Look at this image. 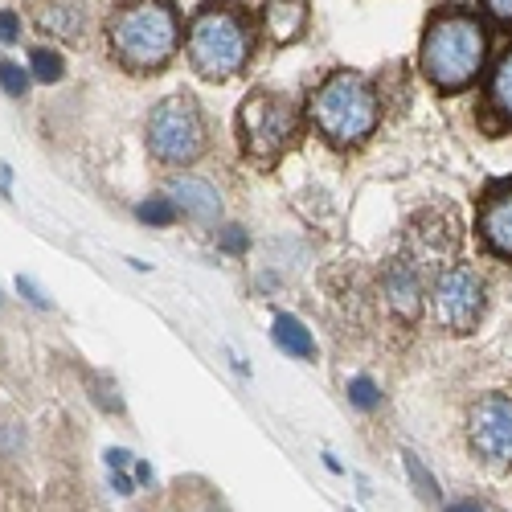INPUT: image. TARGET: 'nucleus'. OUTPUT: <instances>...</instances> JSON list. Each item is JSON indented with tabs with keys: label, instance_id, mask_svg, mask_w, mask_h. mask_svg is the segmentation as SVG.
I'll list each match as a JSON object with an SVG mask.
<instances>
[{
	"label": "nucleus",
	"instance_id": "nucleus-25",
	"mask_svg": "<svg viewBox=\"0 0 512 512\" xmlns=\"http://www.w3.org/2000/svg\"><path fill=\"white\" fill-rule=\"evenodd\" d=\"M447 512H484V508H480L476 500H451V504H447Z\"/></svg>",
	"mask_w": 512,
	"mask_h": 512
},
{
	"label": "nucleus",
	"instance_id": "nucleus-14",
	"mask_svg": "<svg viewBox=\"0 0 512 512\" xmlns=\"http://www.w3.org/2000/svg\"><path fill=\"white\" fill-rule=\"evenodd\" d=\"M386 304L398 320H418L422 312V275L410 259H394L386 271Z\"/></svg>",
	"mask_w": 512,
	"mask_h": 512
},
{
	"label": "nucleus",
	"instance_id": "nucleus-23",
	"mask_svg": "<svg viewBox=\"0 0 512 512\" xmlns=\"http://www.w3.org/2000/svg\"><path fill=\"white\" fill-rule=\"evenodd\" d=\"M222 246H226L230 254H238V250H246V234H242L238 226H226V234H222Z\"/></svg>",
	"mask_w": 512,
	"mask_h": 512
},
{
	"label": "nucleus",
	"instance_id": "nucleus-3",
	"mask_svg": "<svg viewBox=\"0 0 512 512\" xmlns=\"http://www.w3.org/2000/svg\"><path fill=\"white\" fill-rule=\"evenodd\" d=\"M254 29L259 17H250L230 0H209L185 25V58L189 70L205 82H230L254 58Z\"/></svg>",
	"mask_w": 512,
	"mask_h": 512
},
{
	"label": "nucleus",
	"instance_id": "nucleus-16",
	"mask_svg": "<svg viewBox=\"0 0 512 512\" xmlns=\"http://www.w3.org/2000/svg\"><path fill=\"white\" fill-rule=\"evenodd\" d=\"M29 74H33L37 82H62V78H66V62H62L58 50L37 46V50H29Z\"/></svg>",
	"mask_w": 512,
	"mask_h": 512
},
{
	"label": "nucleus",
	"instance_id": "nucleus-7",
	"mask_svg": "<svg viewBox=\"0 0 512 512\" xmlns=\"http://www.w3.org/2000/svg\"><path fill=\"white\" fill-rule=\"evenodd\" d=\"M431 304H435V320H439L443 332L467 336V332H476L480 320H484L488 287H484V279L472 263H451L431 283Z\"/></svg>",
	"mask_w": 512,
	"mask_h": 512
},
{
	"label": "nucleus",
	"instance_id": "nucleus-4",
	"mask_svg": "<svg viewBox=\"0 0 512 512\" xmlns=\"http://www.w3.org/2000/svg\"><path fill=\"white\" fill-rule=\"evenodd\" d=\"M308 119H312V127L320 132L324 144H332L340 152H353V148L369 144V136L377 132L381 95L361 70L340 66L312 91Z\"/></svg>",
	"mask_w": 512,
	"mask_h": 512
},
{
	"label": "nucleus",
	"instance_id": "nucleus-19",
	"mask_svg": "<svg viewBox=\"0 0 512 512\" xmlns=\"http://www.w3.org/2000/svg\"><path fill=\"white\" fill-rule=\"evenodd\" d=\"M480 13L492 29L512 33V0H480Z\"/></svg>",
	"mask_w": 512,
	"mask_h": 512
},
{
	"label": "nucleus",
	"instance_id": "nucleus-13",
	"mask_svg": "<svg viewBox=\"0 0 512 512\" xmlns=\"http://www.w3.org/2000/svg\"><path fill=\"white\" fill-rule=\"evenodd\" d=\"M484 123L496 132H512V46L500 50V58L488 66V87H484Z\"/></svg>",
	"mask_w": 512,
	"mask_h": 512
},
{
	"label": "nucleus",
	"instance_id": "nucleus-26",
	"mask_svg": "<svg viewBox=\"0 0 512 512\" xmlns=\"http://www.w3.org/2000/svg\"><path fill=\"white\" fill-rule=\"evenodd\" d=\"M107 463H111V467H119V472H123V467L132 463V455H127V451H107Z\"/></svg>",
	"mask_w": 512,
	"mask_h": 512
},
{
	"label": "nucleus",
	"instance_id": "nucleus-1",
	"mask_svg": "<svg viewBox=\"0 0 512 512\" xmlns=\"http://www.w3.org/2000/svg\"><path fill=\"white\" fill-rule=\"evenodd\" d=\"M488 21L480 9L443 5L426 17L418 41V74L431 82L439 95L472 91L488 70Z\"/></svg>",
	"mask_w": 512,
	"mask_h": 512
},
{
	"label": "nucleus",
	"instance_id": "nucleus-17",
	"mask_svg": "<svg viewBox=\"0 0 512 512\" xmlns=\"http://www.w3.org/2000/svg\"><path fill=\"white\" fill-rule=\"evenodd\" d=\"M29 82H33L29 66H21L13 58H0V91H5L9 99H25L29 95Z\"/></svg>",
	"mask_w": 512,
	"mask_h": 512
},
{
	"label": "nucleus",
	"instance_id": "nucleus-8",
	"mask_svg": "<svg viewBox=\"0 0 512 512\" xmlns=\"http://www.w3.org/2000/svg\"><path fill=\"white\" fill-rule=\"evenodd\" d=\"M467 443H472V455L484 467L508 472L512 467V398L508 394H488L467 410Z\"/></svg>",
	"mask_w": 512,
	"mask_h": 512
},
{
	"label": "nucleus",
	"instance_id": "nucleus-18",
	"mask_svg": "<svg viewBox=\"0 0 512 512\" xmlns=\"http://www.w3.org/2000/svg\"><path fill=\"white\" fill-rule=\"evenodd\" d=\"M136 218L140 222H152V226H173L181 213H177V205L168 201V197H148V201L136 205Z\"/></svg>",
	"mask_w": 512,
	"mask_h": 512
},
{
	"label": "nucleus",
	"instance_id": "nucleus-21",
	"mask_svg": "<svg viewBox=\"0 0 512 512\" xmlns=\"http://www.w3.org/2000/svg\"><path fill=\"white\" fill-rule=\"evenodd\" d=\"M406 472H410V480L418 484V492H422L426 500H439V484L431 480V472H426V467H422L414 455H406Z\"/></svg>",
	"mask_w": 512,
	"mask_h": 512
},
{
	"label": "nucleus",
	"instance_id": "nucleus-5",
	"mask_svg": "<svg viewBox=\"0 0 512 512\" xmlns=\"http://www.w3.org/2000/svg\"><path fill=\"white\" fill-rule=\"evenodd\" d=\"M238 144H242V156L254 160L259 168H271L279 164L295 144H300V132H304V119H300V107H295L287 95L279 91H250L238 107Z\"/></svg>",
	"mask_w": 512,
	"mask_h": 512
},
{
	"label": "nucleus",
	"instance_id": "nucleus-15",
	"mask_svg": "<svg viewBox=\"0 0 512 512\" xmlns=\"http://www.w3.org/2000/svg\"><path fill=\"white\" fill-rule=\"evenodd\" d=\"M275 345H279L283 353H291V357H300V361L316 357L312 332H308L300 320H295V316H275Z\"/></svg>",
	"mask_w": 512,
	"mask_h": 512
},
{
	"label": "nucleus",
	"instance_id": "nucleus-9",
	"mask_svg": "<svg viewBox=\"0 0 512 512\" xmlns=\"http://www.w3.org/2000/svg\"><path fill=\"white\" fill-rule=\"evenodd\" d=\"M476 238L492 259L512 263V177H500L480 193Z\"/></svg>",
	"mask_w": 512,
	"mask_h": 512
},
{
	"label": "nucleus",
	"instance_id": "nucleus-10",
	"mask_svg": "<svg viewBox=\"0 0 512 512\" xmlns=\"http://www.w3.org/2000/svg\"><path fill=\"white\" fill-rule=\"evenodd\" d=\"M29 21L37 33L62 41V46H78L82 33L91 29V13L82 0H33Z\"/></svg>",
	"mask_w": 512,
	"mask_h": 512
},
{
	"label": "nucleus",
	"instance_id": "nucleus-24",
	"mask_svg": "<svg viewBox=\"0 0 512 512\" xmlns=\"http://www.w3.org/2000/svg\"><path fill=\"white\" fill-rule=\"evenodd\" d=\"M25 443V435H17V431H0V451H17Z\"/></svg>",
	"mask_w": 512,
	"mask_h": 512
},
{
	"label": "nucleus",
	"instance_id": "nucleus-20",
	"mask_svg": "<svg viewBox=\"0 0 512 512\" xmlns=\"http://www.w3.org/2000/svg\"><path fill=\"white\" fill-rule=\"evenodd\" d=\"M349 402H353L357 410H373V406L381 402V390L373 386L369 377H353V381H349Z\"/></svg>",
	"mask_w": 512,
	"mask_h": 512
},
{
	"label": "nucleus",
	"instance_id": "nucleus-6",
	"mask_svg": "<svg viewBox=\"0 0 512 512\" xmlns=\"http://www.w3.org/2000/svg\"><path fill=\"white\" fill-rule=\"evenodd\" d=\"M209 144V127H205V111L189 91L164 95L152 115H148V152L152 160L168 164V168H185L197 164L205 156Z\"/></svg>",
	"mask_w": 512,
	"mask_h": 512
},
{
	"label": "nucleus",
	"instance_id": "nucleus-11",
	"mask_svg": "<svg viewBox=\"0 0 512 512\" xmlns=\"http://www.w3.org/2000/svg\"><path fill=\"white\" fill-rule=\"evenodd\" d=\"M164 197L177 205L181 218H189L197 226H213L222 218V193L201 177H173L164 185Z\"/></svg>",
	"mask_w": 512,
	"mask_h": 512
},
{
	"label": "nucleus",
	"instance_id": "nucleus-12",
	"mask_svg": "<svg viewBox=\"0 0 512 512\" xmlns=\"http://www.w3.org/2000/svg\"><path fill=\"white\" fill-rule=\"evenodd\" d=\"M312 25V0H263L259 29L275 46H295Z\"/></svg>",
	"mask_w": 512,
	"mask_h": 512
},
{
	"label": "nucleus",
	"instance_id": "nucleus-27",
	"mask_svg": "<svg viewBox=\"0 0 512 512\" xmlns=\"http://www.w3.org/2000/svg\"><path fill=\"white\" fill-rule=\"evenodd\" d=\"M111 484L119 488V496H132V480H127V476H111Z\"/></svg>",
	"mask_w": 512,
	"mask_h": 512
},
{
	"label": "nucleus",
	"instance_id": "nucleus-2",
	"mask_svg": "<svg viewBox=\"0 0 512 512\" xmlns=\"http://www.w3.org/2000/svg\"><path fill=\"white\" fill-rule=\"evenodd\" d=\"M103 33L111 62L136 78L168 70L185 46L181 9L173 0H119Z\"/></svg>",
	"mask_w": 512,
	"mask_h": 512
},
{
	"label": "nucleus",
	"instance_id": "nucleus-22",
	"mask_svg": "<svg viewBox=\"0 0 512 512\" xmlns=\"http://www.w3.org/2000/svg\"><path fill=\"white\" fill-rule=\"evenodd\" d=\"M17 37H21V13L0 9V46H13Z\"/></svg>",
	"mask_w": 512,
	"mask_h": 512
}]
</instances>
